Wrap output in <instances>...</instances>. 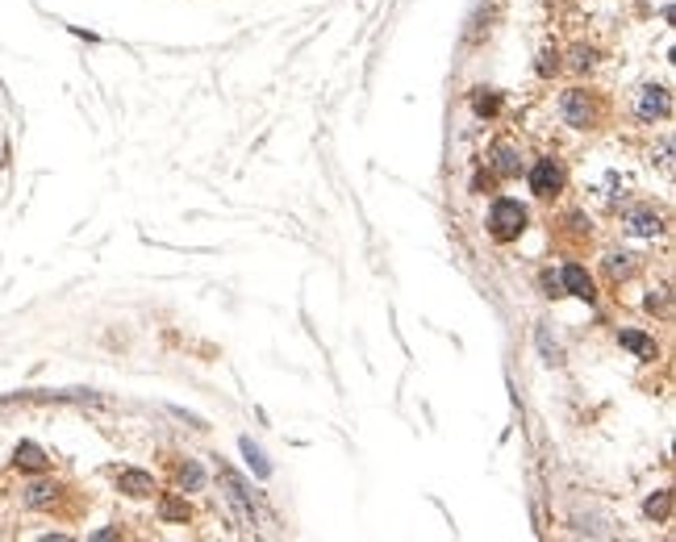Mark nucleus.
I'll list each match as a JSON object with an SVG mask.
<instances>
[{
  "label": "nucleus",
  "mask_w": 676,
  "mask_h": 542,
  "mask_svg": "<svg viewBox=\"0 0 676 542\" xmlns=\"http://www.w3.org/2000/svg\"><path fill=\"white\" fill-rule=\"evenodd\" d=\"M489 229H493V238H501V242L518 238V234L526 229V209H522L518 200H497L493 213H489Z\"/></svg>",
  "instance_id": "obj_1"
},
{
  "label": "nucleus",
  "mask_w": 676,
  "mask_h": 542,
  "mask_svg": "<svg viewBox=\"0 0 676 542\" xmlns=\"http://www.w3.org/2000/svg\"><path fill=\"white\" fill-rule=\"evenodd\" d=\"M639 117L643 121H656V117H668V109H672V96L668 88H660V84H647V88L639 92Z\"/></svg>",
  "instance_id": "obj_2"
},
{
  "label": "nucleus",
  "mask_w": 676,
  "mask_h": 542,
  "mask_svg": "<svg viewBox=\"0 0 676 542\" xmlns=\"http://www.w3.org/2000/svg\"><path fill=\"white\" fill-rule=\"evenodd\" d=\"M559 183H564V167L555 159H539L535 171H530V188L539 196H551V192H559Z\"/></svg>",
  "instance_id": "obj_3"
},
{
  "label": "nucleus",
  "mask_w": 676,
  "mask_h": 542,
  "mask_svg": "<svg viewBox=\"0 0 676 542\" xmlns=\"http://www.w3.org/2000/svg\"><path fill=\"white\" fill-rule=\"evenodd\" d=\"M564 121L568 126H576V130H585L588 121H593V100H588V92H568L564 96Z\"/></svg>",
  "instance_id": "obj_4"
},
{
  "label": "nucleus",
  "mask_w": 676,
  "mask_h": 542,
  "mask_svg": "<svg viewBox=\"0 0 676 542\" xmlns=\"http://www.w3.org/2000/svg\"><path fill=\"white\" fill-rule=\"evenodd\" d=\"M117 488H121L126 497H150V493H155V480H150L146 471H121V476H117Z\"/></svg>",
  "instance_id": "obj_5"
},
{
  "label": "nucleus",
  "mask_w": 676,
  "mask_h": 542,
  "mask_svg": "<svg viewBox=\"0 0 676 542\" xmlns=\"http://www.w3.org/2000/svg\"><path fill=\"white\" fill-rule=\"evenodd\" d=\"M627 226H631L634 238H656L660 234V213H651V209H634L631 217H627Z\"/></svg>",
  "instance_id": "obj_6"
},
{
  "label": "nucleus",
  "mask_w": 676,
  "mask_h": 542,
  "mask_svg": "<svg viewBox=\"0 0 676 542\" xmlns=\"http://www.w3.org/2000/svg\"><path fill=\"white\" fill-rule=\"evenodd\" d=\"M559 279H564V288H568L572 296H581V301H593V284H588V275H585L581 267H576V263H568Z\"/></svg>",
  "instance_id": "obj_7"
},
{
  "label": "nucleus",
  "mask_w": 676,
  "mask_h": 542,
  "mask_svg": "<svg viewBox=\"0 0 676 542\" xmlns=\"http://www.w3.org/2000/svg\"><path fill=\"white\" fill-rule=\"evenodd\" d=\"M493 167L501 171V176H518V171H522V159H518L514 146L501 142V146H493Z\"/></svg>",
  "instance_id": "obj_8"
},
{
  "label": "nucleus",
  "mask_w": 676,
  "mask_h": 542,
  "mask_svg": "<svg viewBox=\"0 0 676 542\" xmlns=\"http://www.w3.org/2000/svg\"><path fill=\"white\" fill-rule=\"evenodd\" d=\"M17 467H25V471H42V467H46V451H42V447H34V442H21V447H17Z\"/></svg>",
  "instance_id": "obj_9"
},
{
  "label": "nucleus",
  "mask_w": 676,
  "mask_h": 542,
  "mask_svg": "<svg viewBox=\"0 0 676 542\" xmlns=\"http://www.w3.org/2000/svg\"><path fill=\"white\" fill-rule=\"evenodd\" d=\"M622 347H631L634 355H643V359H651V355H656V342H651V338H643V334H634V330H622Z\"/></svg>",
  "instance_id": "obj_10"
},
{
  "label": "nucleus",
  "mask_w": 676,
  "mask_h": 542,
  "mask_svg": "<svg viewBox=\"0 0 676 542\" xmlns=\"http://www.w3.org/2000/svg\"><path fill=\"white\" fill-rule=\"evenodd\" d=\"M672 513V493H656L647 500V517H668Z\"/></svg>",
  "instance_id": "obj_11"
},
{
  "label": "nucleus",
  "mask_w": 676,
  "mask_h": 542,
  "mask_svg": "<svg viewBox=\"0 0 676 542\" xmlns=\"http://www.w3.org/2000/svg\"><path fill=\"white\" fill-rule=\"evenodd\" d=\"M242 454L251 459V467H255L259 476H268V471H271V467H268V459H263V451H259V447H255L251 438H242Z\"/></svg>",
  "instance_id": "obj_12"
},
{
  "label": "nucleus",
  "mask_w": 676,
  "mask_h": 542,
  "mask_svg": "<svg viewBox=\"0 0 676 542\" xmlns=\"http://www.w3.org/2000/svg\"><path fill=\"white\" fill-rule=\"evenodd\" d=\"M46 500H54V484H30L25 488V505H46Z\"/></svg>",
  "instance_id": "obj_13"
},
{
  "label": "nucleus",
  "mask_w": 676,
  "mask_h": 542,
  "mask_svg": "<svg viewBox=\"0 0 676 542\" xmlns=\"http://www.w3.org/2000/svg\"><path fill=\"white\" fill-rule=\"evenodd\" d=\"M180 484H184V488H188V493H196V488L205 484V471H201L196 463H188V467H184V471H180Z\"/></svg>",
  "instance_id": "obj_14"
},
{
  "label": "nucleus",
  "mask_w": 676,
  "mask_h": 542,
  "mask_svg": "<svg viewBox=\"0 0 676 542\" xmlns=\"http://www.w3.org/2000/svg\"><path fill=\"white\" fill-rule=\"evenodd\" d=\"M163 517H172V522H188V505H180V500H163Z\"/></svg>",
  "instance_id": "obj_15"
},
{
  "label": "nucleus",
  "mask_w": 676,
  "mask_h": 542,
  "mask_svg": "<svg viewBox=\"0 0 676 542\" xmlns=\"http://www.w3.org/2000/svg\"><path fill=\"white\" fill-rule=\"evenodd\" d=\"M610 271H614V275H627V271H631V255H610Z\"/></svg>",
  "instance_id": "obj_16"
},
{
  "label": "nucleus",
  "mask_w": 676,
  "mask_h": 542,
  "mask_svg": "<svg viewBox=\"0 0 676 542\" xmlns=\"http://www.w3.org/2000/svg\"><path fill=\"white\" fill-rule=\"evenodd\" d=\"M660 167H664V171H672V142H664V146H660Z\"/></svg>",
  "instance_id": "obj_17"
},
{
  "label": "nucleus",
  "mask_w": 676,
  "mask_h": 542,
  "mask_svg": "<svg viewBox=\"0 0 676 542\" xmlns=\"http://www.w3.org/2000/svg\"><path fill=\"white\" fill-rule=\"evenodd\" d=\"M476 109H480V113H493V109H497V96H476Z\"/></svg>",
  "instance_id": "obj_18"
}]
</instances>
